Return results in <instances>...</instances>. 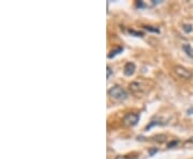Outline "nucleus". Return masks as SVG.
Segmentation results:
<instances>
[{
  "instance_id": "f257e3e1",
  "label": "nucleus",
  "mask_w": 193,
  "mask_h": 159,
  "mask_svg": "<svg viewBox=\"0 0 193 159\" xmlns=\"http://www.w3.org/2000/svg\"><path fill=\"white\" fill-rule=\"evenodd\" d=\"M109 96L113 101H116V102L125 101V100L128 98L127 92L119 85L113 86V87L109 90Z\"/></svg>"
},
{
  "instance_id": "f03ea898",
  "label": "nucleus",
  "mask_w": 193,
  "mask_h": 159,
  "mask_svg": "<svg viewBox=\"0 0 193 159\" xmlns=\"http://www.w3.org/2000/svg\"><path fill=\"white\" fill-rule=\"evenodd\" d=\"M174 72L179 76L180 79L183 80H191L193 78V73L187 68L183 67V66H175L174 67Z\"/></svg>"
},
{
  "instance_id": "7ed1b4c3",
  "label": "nucleus",
  "mask_w": 193,
  "mask_h": 159,
  "mask_svg": "<svg viewBox=\"0 0 193 159\" xmlns=\"http://www.w3.org/2000/svg\"><path fill=\"white\" fill-rule=\"evenodd\" d=\"M140 120V115L136 113H128L125 114V116L123 117V124L128 127H133Z\"/></svg>"
},
{
  "instance_id": "20e7f679",
  "label": "nucleus",
  "mask_w": 193,
  "mask_h": 159,
  "mask_svg": "<svg viewBox=\"0 0 193 159\" xmlns=\"http://www.w3.org/2000/svg\"><path fill=\"white\" fill-rule=\"evenodd\" d=\"M134 72H135V65H134L133 62L125 63V68H123V73H125V75L131 76Z\"/></svg>"
},
{
  "instance_id": "39448f33",
  "label": "nucleus",
  "mask_w": 193,
  "mask_h": 159,
  "mask_svg": "<svg viewBox=\"0 0 193 159\" xmlns=\"http://www.w3.org/2000/svg\"><path fill=\"white\" fill-rule=\"evenodd\" d=\"M130 90H131L133 94L138 95V94H141V92H143V87H142V84H140L138 82H133V83L130 84L129 86Z\"/></svg>"
},
{
  "instance_id": "423d86ee",
  "label": "nucleus",
  "mask_w": 193,
  "mask_h": 159,
  "mask_svg": "<svg viewBox=\"0 0 193 159\" xmlns=\"http://www.w3.org/2000/svg\"><path fill=\"white\" fill-rule=\"evenodd\" d=\"M183 49L185 51V53L187 54L189 57L193 58V49L191 47V45H190V44H183Z\"/></svg>"
},
{
  "instance_id": "0eeeda50",
  "label": "nucleus",
  "mask_w": 193,
  "mask_h": 159,
  "mask_svg": "<svg viewBox=\"0 0 193 159\" xmlns=\"http://www.w3.org/2000/svg\"><path fill=\"white\" fill-rule=\"evenodd\" d=\"M122 51H123V47H117L116 49H113V51L111 52V53L109 54V58H113V57H115L116 55H118V54H120V53H122Z\"/></svg>"
},
{
  "instance_id": "6e6552de",
  "label": "nucleus",
  "mask_w": 193,
  "mask_h": 159,
  "mask_svg": "<svg viewBox=\"0 0 193 159\" xmlns=\"http://www.w3.org/2000/svg\"><path fill=\"white\" fill-rule=\"evenodd\" d=\"M159 125H162V122H160L159 120H151V122H149V125H147V126H146L145 130H146V131H148V130H150V129H151L152 127L159 126Z\"/></svg>"
},
{
  "instance_id": "1a4fd4ad",
  "label": "nucleus",
  "mask_w": 193,
  "mask_h": 159,
  "mask_svg": "<svg viewBox=\"0 0 193 159\" xmlns=\"http://www.w3.org/2000/svg\"><path fill=\"white\" fill-rule=\"evenodd\" d=\"M128 32H129L130 35L134 36V37H143V36H144V33H143V32L136 31V30H134V29H129V30H128Z\"/></svg>"
},
{
  "instance_id": "9d476101",
  "label": "nucleus",
  "mask_w": 193,
  "mask_h": 159,
  "mask_svg": "<svg viewBox=\"0 0 193 159\" xmlns=\"http://www.w3.org/2000/svg\"><path fill=\"white\" fill-rule=\"evenodd\" d=\"M144 28H145L147 31H150V32H156V33H159V32H160V31H159V29L157 28V27H152V26H144Z\"/></svg>"
},
{
  "instance_id": "9b49d317",
  "label": "nucleus",
  "mask_w": 193,
  "mask_h": 159,
  "mask_svg": "<svg viewBox=\"0 0 193 159\" xmlns=\"http://www.w3.org/2000/svg\"><path fill=\"white\" fill-rule=\"evenodd\" d=\"M183 29L185 30V32H187V33H190L191 31L193 30V28H192V25H189V24H185L183 26Z\"/></svg>"
},
{
  "instance_id": "f8f14e48",
  "label": "nucleus",
  "mask_w": 193,
  "mask_h": 159,
  "mask_svg": "<svg viewBox=\"0 0 193 159\" xmlns=\"http://www.w3.org/2000/svg\"><path fill=\"white\" fill-rule=\"evenodd\" d=\"M177 144H178V141H177V140H175V141H170V142L169 143V144H167V147H169V148H173V147H175Z\"/></svg>"
},
{
  "instance_id": "ddd939ff",
  "label": "nucleus",
  "mask_w": 193,
  "mask_h": 159,
  "mask_svg": "<svg viewBox=\"0 0 193 159\" xmlns=\"http://www.w3.org/2000/svg\"><path fill=\"white\" fill-rule=\"evenodd\" d=\"M106 72H107L106 78L109 79V78H111V75H112V69H111V67H109V66H107V67H106Z\"/></svg>"
},
{
  "instance_id": "4468645a",
  "label": "nucleus",
  "mask_w": 193,
  "mask_h": 159,
  "mask_svg": "<svg viewBox=\"0 0 193 159\" xmlns=\"http://www.w3.org/2000/svg\"><path fill=\"white\" fill-rule=\"evenodd\" d=\"M136 6H138V8H144L145 4L143 1H136Z\"/></svg>"
},
{
  "instance_id": "2eb2a0df",
  "label": "nucleus",
  "mask_w": 193,
  "mask_h": 159,
  "mask_svg": "<svg viewBox=\"0 0 193 159\" xmlns=\"http://www.w3.org/2000/svg\"><path fill=\"white\" fill-rule=\"evenodd\" d=\"M157 152H158V149H157V148L150 149V151H149V154H150V156H154V153H157Z\"/></svg>"
},
{
  "instance_id": "dca6fc26",
  "label": "nucleus",
  "mask_w": 193,
  "mask_h": 159,
  "mask_svg": "<svg viewBox=\"0 0 193 159\" xmlns=\"http://www.w3.org/2000/svg\"><path fill=\"white\" fill-rule=\"evenodd\" d=\"M115 159H127V158H125V156H117Z\"/></svg>"
}]
</instances>
